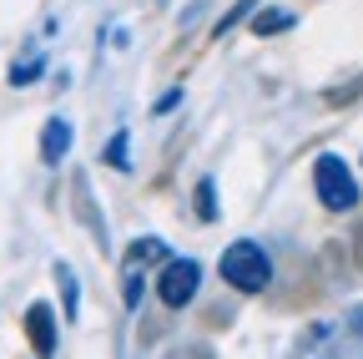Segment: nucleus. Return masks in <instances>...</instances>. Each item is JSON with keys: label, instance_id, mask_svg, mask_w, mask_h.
<instances>
[{"label": "nucleus", "instance_id": "1", "mask_svg": "<svg viewBox=\"0 0 363 359\" xmlns=\"http://www.w3.org/2000/svg\"><path fill=\"white\" fill-rule=\"evenodd\" d=\"M222 279L233 284L238 294H262L267 284H272V263H267V253H262V243H252V238H238V243H227V253H222Z\"/></svg>", "mask_w": 363, "mask_h": 359}, {"label": "nucleus", "instance_id": "2", "mask_svg": "<svg viewBox=\"0 0 363 359\" xmlns=\"http://www.w3.org/2000/svg\"><path fill=\"white\" fill-rule=\"evenodd\" d=\"M313 188H318V203H323L328 213H348V208H358V183H353L348 162L333 157V152H323V157L313 162Z\"/></svg>", "mask_w": 363, "mask_h": 359}, {"label": "nucleus", "instance_id": "3", "mask_svg": "<svg viewBox=\"0 0 363 359\" xmlns=\"http://www.w3.org/2000/svg\"><path fill=\"white\" fill-rule=\"evenodd\" d=\"M197 284H202V268L192 258H167L162 274H157V299L167 309H187L192 294H197Z\"/></svg>", "mask_w": 363, "mask_h": 359}, {"label": "nucleus", "instance_id": "4", "mask_svg": "<svg viewBox=\"0 0 363 359\" xmlns=\"http://www.w3.org/2000/svg\"><path fill=\"white\" fill-rule=\"evenodd\" d=\"M157 258L167 263V243H162V238H136V243L126 248V304L142 299V274H147Z\"/></svg>", "mask_w": 363, "mask_h": 359}, {"label": "nucleus", "instance_id": "5", "mask_svg": "<svg viewBox=\"0 0 363 359\" xmlns=\"http://www.w3.org/2000/svg\"><path fill=\"white\" fill-rule=\"evenodd\" d=\"M26 334H30V349L40 359L56 354V314H51V304H30L26 309Z\"/></svg>", "mask_w": 363, "mask_h": 359}, {"label": "nucleus", "instance_id": "6", "mask_svg": "<svg viewBox=\"0 0 363 359\" xmlns=\"http://www.w3.org/2000/svg\"><path fill=\"white\" fill-rule=\"evenodd\" d=\"M66 152H71V122L66 117H51L45 132H40V162L56 167V162H66Z\"/></svg>", "mask_w": 363, "mask_h": 359}, {"label": "nucleus", "instance_id": "7", "mask_svg": "<svg viewBox=\"0 0 363 359\" xmlns=\"http://www.w3.org/2000/svg\"><path fill=\"white\" fill-rule=\"evenodd\" d=\"M283 31H293V11H278V6L257 11V21H252V36H283Z\"/></svg>", "mask_w": 363, "mask_h": 359}, {"label": "nucleus", "instance_id": "8", "mask_svg": "<svg viewBox=\"0 0 363 359\" xmlns=\"http://www.w3.org/2000/svg\"><path fill=\"white\" fill-rule=\"evenodd\" d=\"M35 76H40V56H21V61L11 66V81H16V86H26V81H35Z\"/></svg>", "mask_w": 363, "mask_h": 359}, {"label": "nucleus", "instance_id": "9", "mask_svg": "<svg viewBox=\"0 0 363 359\" xmlns=\"http://www.w3.org/2000/svg\"><path fill=\"white\" fill-rule=\"evenodd\" d=\"M56 284H61V294H66V314L76 319V279H71V268H56Z\"/></svg>", "mask_w": 363, "mask_h": 359}, {"label": "nucleus", "instance_id": "10", "mask_svg": "<svg viewBox=\"0 0 363 359\" xmlns=\"http://www.w3.org/2000/svg\"><path fill=\"white\" fill-rule=\"evenodd\" d=\"M106 162H111V167H131V152H126V137H111V147H106Z\"/></svg>", "mask_w": 363, "mask_h": 359}, {"label": "nucleus", "instance_id": "11", "mask_svg": "<svg viewBox=\"0 0 363 359\" xmlns=\"http://www.w3.org/2000/svg\"><path fill=\"white\" fill-rule=\"evenodd\" d=\"M197 213H202V218H217V193H212V183L197 188Z\"/></svg>", "mask_w": 363, "mask_h": 359}]
</instances>
